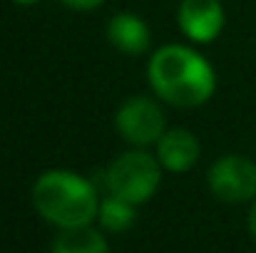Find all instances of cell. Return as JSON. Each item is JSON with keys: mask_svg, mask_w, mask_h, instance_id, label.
<instances>
[{"mask_svg": "<svg viewBox=\"0 0 256 253\" xmlns=\"http://www.w3.org/2000/svg\"><path fill=\"white\" fill-rule=\"evenodd\" d=\"M152 92L179 109L206 104L216 92V72L212 62L189 45L172 42L152 52L147 62Z\"/></svg>", "mask_w": 256, "mask_h": 253, "instance_id": "obj_1", "label": "cell"}, {"mask_svg": "<svg viewBox=\"0 0 256 253\" xmlns=\"http://www.w3.org/2000/svg\"><path fill=\"white\" fill-rule=\"evenodd\" d=\"M35 211L58 229L87 226L97 219L100 194L94 184L70 169H48L32 184Z\"/></svg>", "mask_w": 256, "mask_h": 253, "instance_id": "obj_2", "label": "cell"}, {"mask_svg": "<svg viewBox=\"0 0 256 253\" xmlns=\"http://www.w3.org/2000/svg\"><path fill=\"white\" fill-rule=\"evenodd\" d=\"M162 171L164 169L157 154L134 147L132 152H124L110 162V167L104 169V189L107 194L140 206L157 194L162 184Z\"/></svg>", "mask_w": 256, "mask_h": 253, "instance_id": "obj_3", "label": "cell"}, {"mask_svg": "<svg viewBox=\"0 0 256 253\" xmlns=\"http://www.w3.org/2000/svg\"><path fill=\"white\" fill-rule=\"evenodd\" d=\"M114 129L132 147L147 149V147H154L160 137L167 132V117L157 99L134 94L117 107Z\"/></svg>", "mask_w": 256, "mask_h": 253, "instance_id": "obj_4", "label": "cell"}, {"mask_svg": "<svg viewBox=\"0 0 256 253\" xmlns=\"http://www.w3.org/2000/svg\"><path fill=\"white\" fill-rule=\"evenodd\" d=\"M209 191L224 204H246L256 199V162L244 154H224L206 171Z\"/></svg>", "mask_w": 256, "mask_h": 253, "instance_id": "obj_5", "label": "cell"}, {"mask_svg": "<svg viewBox=\"0 0 256 253\" xmlns=\"http://www.w3.org/2000/svg\"><path fill=\"white\" fill-rule=\"evenodd\" d=\"M176 25L182 35L192 42L209 45L222 35L226 25V12L222 0H179Z\"/></svg>", "mask_w": 256, "mask_h": 253, "instance_id": "obj_6", "label": "cell"}, {"mask_svg": "<svg viewBox=\"0 0 256 253\" xmlns=\"http://www.w3.org/2000/svg\"><path fill=\"white\" fill-rule=\"evenodd\" d=\"M154 154L164 171L184 174L196 167V162L202 157V142L196 139L194 132H189L184 127H174L160 137V142L154 144Z\"/></svg>", "mask_w": 256, "mask_h": 253, "instance_id": "obj_7", "label": "cell"}, {"mask_svg": "<svg viewBox=\"0 0 256 253\" xmlns=\"http://www.w3.org/2000/svg\"><path fill=\"white\" fill-rule=\"evenodd\" d=\"M107 40L110 45L130 57L144 55L152 45V30L137 12H114L107 22Z\"/></svg>", "mask_w": 256, "mask_h": 253, "instance_id": "obj_8", "label": "cell"}, {"mask_svg": "<svg viewBox=\"0 0 256 253\" xmlns=\"http://www.w3.org/2000/svg\"><path fill=\"white\" fill-rule=\"evenodd\" d=\"M50 253H110V246L102 229L87 224L75 229H60V234L52 239Z\"/></svg>", "mask_w": 256, "mask_h": 253, "instance_id": "obj_9", "label": "cell"}, {"mask_svg": "<svg viewBox=\"0 0 256 253\" xmlns=\"http://www.w3.org/2000/svg\"><path fill=\"white\" fill-rule=\"evenodd\" d=\"M94 221L107 234H124L137 221V206L124 201V199H120V196L107 194L104 199H100V209H97V219Z\"/></svg>", "mask_w": 256, "mask_h": 253, "instance_id": "obj_10", "label": "cell"}, {"mask_svg": "<svg viewBox=\"0 0 256 253\" xmlns=\"http://www.w3.org/2000/svg\"><path fill=\"white\" fill-rule=\"evenodd\" d=\"M60 2H65V5L72 7V10H94V7H100L104 0H60Z\"/></svg>", "mask_w": 256, "mask_h": 253, "instance_id": "obj_11", "label": "cell"}, {"mask_svg": "<svg viewBox=\"0 0 256 253\" xmlns=\"http://www.w3.org/2000/svg\"><path fill=\"white\" fill-rule=\"evenodd\" d=\"M249 234L254 236L256 241V199L252 201V209H249Z\"/></svg>", "mask_w": 256, "mask_h": 253, "instance_id": "obj_12", "label": "cell"}, {"mask_svg": "<svg viewBox=\"0 0 256 253\" xmlns=\"http://www.w3.org/2000/svg\"><path fill=\"white\" fill-rule=\"evenodd\" d=\"M10 2H15V5H22V7H30V5H38L40 0H10Z\"/></svg>", "mask_w": 256, "mask_h": 253, "instance_id": "obj_13", "label": "cell"}]
</instances>
